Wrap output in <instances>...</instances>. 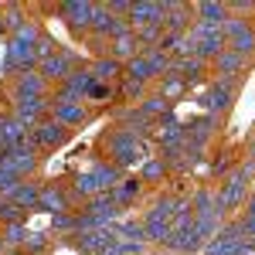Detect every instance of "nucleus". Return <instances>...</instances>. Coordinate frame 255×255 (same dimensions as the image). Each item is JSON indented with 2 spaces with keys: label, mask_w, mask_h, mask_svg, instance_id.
Wrapping results in <instances>:
<instances>
[{
  "label": "nucleus",
  "mask_w": 255,
  "mask_h": 255,
  "mask_svg": "<svg viewBox=\"0 0 255 255\" xmlns=\"http://www.w3.org/2000/svg\"><path fill=\"white\" fill-rule=\"evenodd\" d=\"M99 150H102V157L109 160L113 167H119V170H126V167H136V163H143V143L139 139H133L129 133H123L119 126H113V129H106L102 136H99Z\"/></svg>",
  "instance_id": "f257e3e1"
},
{
  "label": "nucleus",
  "mask_w": 255,
  "mask_h": 255,
  "mask_svg": "<svg viewBox=\"0 0 255 255\" xmlns=\"http://www.w3.org/2000/svg\"><path fill=\"white\" fill-rule=\"evenodd\" d=\"M201 252L204 255H252L255 252V238L245 235V228H242L238 218H228V221L221 225V232H218Z\"/></svg>",
  "instance_id": "f03ea898"
},
{
  "label": "nucleus",
  "mask_w": 255,
  "mask_h": 255,
  "mask_svg": "<svg viewBox=\"0 0 255 255\" xmlns=\"http://www.w3.org/2000/svg\"><path fill=\"white\" fill-rule=\"evenodd\" d=\"M249 194H252V187L242 180V177L232 170V174L225 177V180H218L215 187V201H218V211L225 218H232L235 211H242L245 208V201H249Z\"/></svg>",
  "instance_id": "7ed1b4c3"
},
{
  "label": "nucleus",
  "mask_w": 255,
  "mask_h": 255,
  "mask_svg": "<svg viewBox=\"0 0 255 255\" xmlns=\"http://www.w3.org/2000/svg\"><path fill=\"white\" fill-rule=\"evenodd\" d=\"M242 82H245V79H211V82H208L204 106H208V113H211V116L221 119V116H228V113H232V106H235V99H238Z\"/></svg>",
  "instance_id": "20e7f679"
},
{
  "label": "nucleus",
  "mask_w": 255,
  "mask_h": 255,
  "mask_svg": "<svg viewBox=\"0 0 255 255\" xmlns=\"http://www.w3.org/2000/svg\"><path fill=\"white\" fill-rule=\"evenodd\" d=\"M38 167H41V153L31 143H20L14 150H3L0 153V170H10L20 180H31V177L38 174Z\"/></svg>",
  "instance_id": "39448f33"
},
{
  "label": "nucleus",
  "mask_w": 255,
  "mask_h": 255,
  "mask_svg": "<svg viewBox=\"0 0 255 255\" xmlns=\"http://www.w3.org/2000/svg\"><path fill=\"white\" fill-rule=\"evenodd\" d=\"M68 136H72V129H65L58 119H41L38 126L27 133V143L38 150V153H55V150H61L65 143H68Z\"/></svg>",
  "instance_id": "423d86ee"
},
{
  "label": "nucleus",
  "mask_w": 255,
  "mask_h": 255,
  "mask_svg": "<svg viewBox=\"0 0 255 255\" xmlns=\"http://www.w3.org/2000/svg\"><path fill=\"white\" fill-rule=\"evenodd\" d=\"M7 99H10V116L20 119V123L27 126V133L38 126L41 119L51 116V96L34 99V96H14V92H7Z\"/></svg>",
  "instance_id": "0eeeda50"
},
{
  "label": "nucleus",
  "mask_w": 255,
  "mask_h": 255,
  "mask_svg": "<svg viewBox=\"0 0 255 255\" xmlns=\"http://www.w3.org/2000/svg\"><path fill=\"white\" fill-rule=\"evenodd\" d=\"M55 14L72 27V34H75V38H85V34L92 31L96 3H92V0H68V3H58V7H55Z\"/></svg>",
  "instance_id": "6e6552de"
},
{
  "label": "nucleus",
  "mask_w": 255,
  "mask_h": 255,
  "mask_svg": "<svg viewBox=\"0 0 255 255\" xmlns=\"http://www.w3.org/2000/svg\"><path fill=\"white\" fill-rule=\"evenodd\" d=\"M38 211H44V215H51V218L75 211V201L68 194V184H61V180H41Z\"/></svg>",
  "instance_id": "1a4fd4ad"
},
{
  "label": "nucleus",
  "mask_w": 255,
  "mask_h": 255,
  "mask_svg": "<svg viewBox=\"0 0 255 255\" xmlns=\"http://www.w3.org/2000/svg\"><path fill=\"white\" fill-rule=\"evenodd\" d=\"M51 119H58L65 129H79L92 119V109L85 99H51Z\"/></svg>",
  "instance_id": "9d476101"
},
{
  "label": "nucleus",
  "mask_w": 255,
  "mask_h": 255,
  "mask_svg": "<svg viewBox=\"0 0 255 255\" xmlns=\"http://www.w3.org/2000/svg\"><path fill=\"white\" fill-rule=\"evenodd\" d=\"M113 123H116L123 133H129L133 139H139V143L150 136V133H153V126H157V123H150V119L139 113V106H126V102L113 109Z\"/></svg>",
  "instance_id": "9b49d317"
},
{
  "label": "nucleus",
  "mask_w": 255,
  "mask_h": 255,
  "mask_svg": "<svg viewBox=\"0 0 255 255\" xmlns=\"http://www.w3.org/2000/svg\"><path fill=\"white\" fill-rule=\"evenodd\" d=\"M72 68H79V55H75V51H68V48H61L58 55H51V58L38 61V75L48 82L51 89L68 79V75H72Z\"/></svg>",
  "instance_id": "f8f14e48"
},
{
  "label": "nucleus",
  "mask_w": 255,
  "mask_h": 255,
  "mask_svg": "<svg viewBox=\"0 0 255 255\" xmlns=\"http://www.w3.org/2000/svg\"><path fill=\"white\" fill-rule=\"evenodd\" d=\"M163 14H167V3L160 0H133L129 7V27L139 31V27H163Z\"/></svg>",
  "instance_id": "ddd939ff"
},
{
  "label": "nucleus",
  "mask_w": 255,
  "mask_h": 255,
  "mask_svg": "<svg viewBox=\"0 0 255 255\" xmlns=\"http://www.w3.org/2000/svg\"><path fill=\"white\" fill-rule=\"evenodd\" d=\"M218 129H221V119L211 116V113H204V116H197L187 123V143L197 146V150H208L211 143H215Z\"/></svg>",
  "instance_id": "4468645a"
},
{
  "label": "nucleus",
  "mask_w": 255,
  "mask_h": 255,
  "mask_svg": "<svg viewBox=\"0 0 255 255\" xmlns=\"http://www.w3.org/2000/svg\"><path fill=\"white\" fill-rule=\"evenodd\" d=\"M139 225H143V238H146V245H160V249H163V245L170 242V218H163L153 204L143 211Z\"/></svg>",
  "instance_id": "2eb2a0df"
},
{
  "label": "nucleus",
  "mask_w": 255,
  "mask_h": 255,
  "mask_svg": "<svg viewBox=\"0 0 255 255\" xmlns=\"http://www.w3.org/2000/svg\"><path fill=\"white\" fill-rule=\"evenodd\" d=\"M7 92H14V96H34V99H48L51 96V85L38 75V68H31V72H17L10 85H7Z\"/></svg>",
  "instance_id": "dca6fc26"
},
{
  "label": "nucleus",
  "mask_w": 255,
  "mask_h": 255,
  "mask_svg": "<svg viewBox=\"0 0 255 255\" xmlns=\"http://www.w3.org/2000/svg\"><path fill=\"white\" fill-rule=\"evenodd\" d=\"M79 252H85V255H99L102 249H113L119 238H116V232L113 228H96V232H82V235H72L68 238Z\"/></svg>",
  "instance_id": "f3484780"
},
{
  "label": "nucleus",
  "mask_w": 255,
  "mask_h": 255,
  "mask_svg": "<svg viewBox=\"0 0 255 255\" xmlns=\"http://www.w3.org/2000/svg\"><path fill=\"white\" fill-rule=\"evenodd\" d=\"M194 24V3H177L167 0V14H163V31L167 34H187Z\"/></svg>",
  "instance_id": "a211bd4d"
},
{
  "label": "nucleus",
  "mask_w": 255,
  "mask_h": 255,
  "mask_svg": "<svg viewBox=\"0 0 255 255\" xmlns=\"http://www.w3.org/2000/svg\"><path fill=\"white\" fill-rule=\"evenodd\" d=\"M211 72H215V79H245V72H249V58H242L235 51H221L215 61H211Z\"/></svg>",
  "instance_id": "6ab92c4d"
},
{
  "label": "nucleus",
  "mask_w": 255,
  "mask_h": 255,
  "mask_svg": "<svg viewBox=\"0 0 255 255\" xmlns=\"http://www.w3.org/2000/svg\"><path fill=\"white\" fill-rule=\"evenodd\" d=\"M143 191H146V187H143V180L133 174V177H123L109 194H113V201H116L119 211H126V208H136V201L143 197Z\"/></svg>",
  "instance_id": "aec40b11"
},
{
  "label": "nucleus",
  "mask_w": 255,
  "mask_h": 255,
  "mask_svg": "<svg viewBox=\"0 0 255 255\" xmlns=\"http://www.w3.org/2000/svg\"><path fill=\"white\" fill-rule=\"evenodd\" d=\"M20 143H27V126L20 119H14L10 113H0V153L14 150Z\"/></svg>",
  "instance_id": "412c9836"
},
{
  "label": "nucleus",
  "mask_w": 255,
  "mask_h": 255,
  "mask_svg": "<svg viewBox=\"0 0 255 255\" xmlns=\"http://www.w3.org/2000/svg\"><path fill=\"white\" fill-rule=\"evenodd\" d=\"M170 72L180 75V79L187 82V89H191V85H197V82H204V75H211V65L201 61L197 55H191V58H177L174 65H170Z\"/></svg>",
  "instance_id": "4be33fe9"
},
{
  "label": "nucleus",
  "mask_w": 255,
  "mask_h": 255,
  "mask_svg": "<svg viewBox=\"0 0 255 255\" xmlns=\"http://www.w3.org/2000/svg\"><path fill=\"white\" fill-rule=\"evenodd\" d=\"M89 72H92V79L99 85H119L123 79V65L116 58H109V55H102V58H92L89 61Z\"/></svg>",
  "instance_id": "5701e85b"
},
{
  "label": "nucleus",
  "mask_w": 255,
  "mask_h": 255,
  "mask_svg": "<svg viewBox=\"0 0 255 255\" xmlns=\"http://www.w3.org/2000/svg\"><path fill=\"white\" fill-rule=\"evenodd\" d=\"M38 197H41V180L31 177V180H20V187L7 197V201H14L24 215H31V211H38Z\"/></svg>",
  "instance_id": "b1692460"
},
{
  "label": "nucleus",
  "mask_w": 255,
  "mask_h": 255,
  "mask_svg": "<svg viewBox=\"0 0 255 255\" xmlns=\"http://www.w3.org/2000/svg\"><path fill=\"white\" fill-rule=\"evenodd\" d=\"M136 55H143V48H139V41L133 31H126V34H119V38L109 41V58H116L119 65H126V61H133Z\"/></svg>",
  "instance_id": "393cba45"
},
{
  "label": "nucleus",
  "mask_w": 255,
  "mask_h": 255,
  "mask_svg": "<svg viewBox=\"0 0 255 255\" xmlns=\"http://www.w3.org/2000/svg\"><path fill=\"white\" fill-rule=\"evenodd\" d=\"M136 177L143 180V187H157V184H163V180L170 177V167H167L163 157H146L143 163H139Z\"/></svg>",
  "instance_id": "a878e982"
},
{
  "label": "nucleus",
  "mask_w": 255,
  "mask_h": 255,
  "mask_svg": "<svg viewBox=\"0 0 255 255\" xmlns=\"http://www.w3.org/2000/svg\"><path fill=\"white\" fill-rule=\"evenodd\" d=\"M27 221H14V225H3L0 228V238H3V249L7 252H24V245H27Z\"/></svg>",
  "instance_id": "bb28decb"
},
{
  "label": "nucleus",
  "mask_w": 255,
  "mask_h": 255,
  "mask_svg": "<svg viewBox=\"0 0 255 255\" xmlns=\"http://www.w3.org/2000/svg\"><path fill=\"white\" fill-rule=\"evenodd\" d=\"M170 109H174V106H170L163 96H157L153 89H150V92H146V99L139 102V113L150 119V123H163V116H170Z\"/></svg>",
  "instance_id": "cd10ccee"
},
{
  "label": "nucleus",
  "mask_w": 255,
  "mask_h": 255,
  "mask_svg": "<svg viewBox=\"0 0 255 255\" xmlns=\"http://www.w3.org/2000/svg\"><path fill=\"white\" fill-rule=\"evenodd\" d=\"M194 20H204V24H215V27H221V24L228 20V3H215V0L194 3Z\"/></svg>",
  "instance_id": "c85d7f7f"
},
{
  "label": "nucleus",
  "mask_w": 255,
  "mask_h": 255,
  "mask_svg": "<svg viewBox=\"0 0 255 255\" xmlns=\"http://www.w3.org/2000/svg\"><path fill=\"white\" fill-rule=\"evenodd\" d=\"M153 92H157V96H163L167 102H170V106H174L177 99L187 92V82L180 79V75H174V72H167V75L157 82V89H153Z\"/></svg>",
  "instance_id": "c756f323"
},
{
  "label": "nucleus",
  "mask_w": 255,
  "mask_h": 255,
  "mask_svg": "<svg viewBox=\"0 0 255 255\" xmlns=\"http://www.w3.org/2000/svg\"><path fill=\"white\" fill-rule=\"evenodd\" d=\"M123 75H126V79L143 82V85H157V79H153V68H150L146 55H136L133 61H126V65H123Z\"/></svg>",
  "instance_id": "7c9ffc66"
},
{
  "label": "nucleus",
  "mask_w": 255,
  "mask_h": 255,
  "mask_svg": "<svg viewBox=\"0 0 255 255\" xmlns=\"http://www.w3.org/2000/svg\"><path fill=\"white\" fill-rule=\"evenodd\" d=\"M160 143H163V150L184 146V143H187V126L177 123V119H167V126H163V133H160Z\"/></svg>",
  "instance_id": "2f4dec72"
},
{
  "label": "nucleus",
  "mask_w": 255,
  "mask_h": 255,
  "mask_svg": "<svg viewBox=\"0 0 255 255\" xmlns=\"http://www.w3.org/2000/svg\"><path fill=\"white\" fill-rule=\"evenodd\" d=\"M0 17H3V27H7V34L20 31V27L31 20V17H27V7H24V3H3V14H0Z\"/></svg>",
  "instance_id": "473e14b6"
},
{
  "label": "nucleus",
  "mask_w": 255,
  "mask_h": 255,
  "mask_svg": "<svg viewBox=\"0 0 255 255\" xmlns=\"http://www.w3.org/2000/svg\"><path fill=\"white\" fill-rule=\"evenodd\" d=\"M79 232V225H75V211H68V215H55L51 218V235L58 238H72Z\"/></svg>",
  "instance_id": "72a5a7b5"
},
{
  "label": "nucleus",
  "mask_w": 255,
  "mask_h": 255,
  "mask_svg": "<svg viewBox=\"0 0 255 255\" xmlns=\"http://www.w3.org/2000/svg\"><path fill=\"white\" fill-rule=\"evenodd\" d=\"M48 249H51V235L48 232H31L27 245H24V255H48Z\"/></svg>",
  "instance_id": "f704fd0d"
},
{
  "label": "nucleus",
  "mask_w": 255,
  "mask_h": 255,
  "mask_svg": "<svg viewBox=\"0 0 255 255\" xmlns=\"http://www.w3.org/2000/svg\"><path fill=\"white\" fill-rule=\"evenodd\" d=\"M14 221H27V215L20 211L14 201H3V197H0V228H3V225H14Z\"/></svg>",
  "instance_id": "c9c22d12"
},
{
  "label": "nucleus",
  "mask_w": 255,
  "mask_h": 255,
  "mask_svg": "<svg viewBox=\"0 0 255 255\" xmlns=\"http://www.w3.org/2000/svg\"><path fill=\"white\" fill-rule=\"evenodd\" d=\"M34 51H38V61H44V58H51V55H58V51H61V44H58V41H55V38H51L48 31H44Z\"/></svg>",
  "instance_id": "e433bc0d"
},
{
  "label": "nucleus",
  "mask_w": 255,
  "mask_h": 255,
  "mask_svg": "<svg viewBox=\"0 0 255 255\" xmlns=\"http://www.w3.org/2000/svg\"><path fill=\"white\" fill-rule=\"evenodd\" d=\"M228 157H232V153H218V157L211 160V174H215V180H225V177H228L232 170H235Z\"/></svg>",
  "instance_id": "4c0bfd02"
},
{
  "label": "nucleus",
  "mask_w": 255,
  "mask_h": 255,
  "mask_svg": "<svg viewBox=\"0 0 255 255\" xmlns=\"http://www.w3.org/2000/svg\"><path fill=\"white\" fill-rule=\"evenodd\" d=\"M17 187H20V177H14L10 170H0V197H3V201L14 194Z\"/></svg>",
  "instance_id": "58836bf2"
},
{
  "label": "nucleus",
  "mask_w": 255,
  "mask_h": 255,
  "mask_svg": "<svg viewBox=\"0 0 255 255\" xmlns=\"http://www.w3.org/2000/svg\"><path fill=\"white\" fill-rule=\"evenodd\" d=\"M129 7H133V0H109L106 3V10L116 14V17H129Z\"/></svg>",
  "instance_id": "ea45409f"
},
{
  "label": "nucleus",
  "mask_w": 255,
  "mask_h": 255,
  "mask_svg": "<svg viewBox=\"0 0 255 255\" xmlns=\"http://www.w3.org/2000/svg\"><path fill=\"white\" fill-rule=\"evenodd\" d=\"M242 221V228H245V235L249 238H255V211H245V215L238 218Z\"/></svg>",
  "instance_id": "a19ab883"
},
{
  "label": "nucleus",
  "mask_w": 255,
  "mask_h": 255,
  "mask_svg": "<svg viewBox=\"0 0 255 255\" xmlns=\"http://www.w3.org/2000/svg\"><path fill=\"white\" fill-rule=\"evenodd\" d=\"M99 255H123V252H119V245H113V249H102Z\"/></svg>",
  "instance_id": "79ce46f5"
},
{
  "label": "nucleus",
  "mask_w": 255,
  "mask_h": 255,
  "mask_svg": "<svg viewBox=\"0 0 255 255\" xmlns=\"http://www.w3.org/2000/svg\"><path fill=\"white\" fill-rule=\"evenodd\" d=\"M0 34H7V27H3V17H0Z\"/></svg>",
  "instance_id": "37998d69"
},
{
  "label": "nucleus",
  "mask_w": 255,
  "mask_h": 255,
  "mask_svg": "<svg viewBox=\"0 0 255 255\" xmlns=\"http://www.w3.org/2000/svg\"><path fill=\"white\" fill-rule=\"evenodd\" d=\"M3 252H7V249H3V238H0V255H3Z\"/></svg>",
  "instance_id": "c03bdc74"
},
{
  "label": "nucleus",
  "mask_w": 255,
  "mask_h": 255,
  "mask_svg": "<svg viewBox=\"0 0 255 255\" xmlns=\"http://www.w3.org/2000/svg\"><path fill=\"white\" fill-rule=\"evenodd\" d=\"M249 139H252V143H255V126H252V136H249Z\"/></svg>",
  "instance_id": "a18cd8bd"
},
{
  "label": "nucleus",
  "mask_w": 255,
  "mask_h": 255,
  "mask_svg": "<svg viewBox=\"0 0 255 255\" xmlns=\"http://www.w3.org/2000/svg\"><path fill=\"white\" fill-rule=\"evenodd\" d=\"M3 255H24V252H3Z\"/></svg>",
  "instance_id": "49530a36"
},
{
  "label": "nucleus",
  "mask_w": 255,
  "mask_h": 255,
  "mask_svg": "<svg viewBox=\"0 0 255 255\" xmlns=\"http://www.w3.org/2000/svg\"><path fill=\"white\" fill-rule=\"evenodd\" d=\"M160 255H167V252H160Z\"/></svg>",
  "instance_id": "de8ad7c7"
}]
</instances>
